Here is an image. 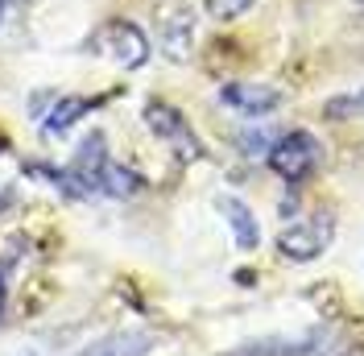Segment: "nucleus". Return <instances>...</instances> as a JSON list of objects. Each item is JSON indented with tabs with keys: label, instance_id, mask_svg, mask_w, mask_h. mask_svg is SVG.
<instances>
[{
	"label": "nucleus",
	"instance_id": "obj_1",
	"mask_svg": "<svg viewBox=\"0 0 364 356\" xmlns=\"http://www.w3.org/2000/svg\"><path fill=\"white\" fill-rule=\"evenodd\" d=\"M54 182L67 191V195H79V199H91V195H104V199H133L136 191L145 187L141 174H133L129 166H120L108 157V145H104V137L91 133L83 145H79V154L70 162L67 170H58Z\"/></svg>",
	"mask_w": 364,
	"mask_h": 356
},
{
	"label": "nucleus",
	"instance_id": "obj_2",
	"mask_svg": "<svg viewBox=\"0 0 364 356\" xmlns=\"http://www.w3.org/2000/svg\"><path fill=\"white\" fill-rule=\"evenodd\" d=\"M87 50H95L100 58H112V63H120L129 70L149 63V38L133 21H124V17H112V21L100 25L87 38Z\"/></svg>",
	"mask_w": 364,
	"mask_h": 356
},
{
	"label": "nucleus",
	"instance_id": "obj_3",
	"mask_svg": "<svg viewBox=\"0 0 364 356\" xmlns=\"http://www.w3.org/2000/svg\"><path fill=\"white\" fill-rule=\"evenodd\" d=\"M265 162H269L273 174H282L286 182H302V178H311L318 170L323 145H318L306 129H290V133H282L273 141V150H269Z\"/></svg>",
	"mask_w": 364,
	"mask_h": 356
},
{
	"label": "nucleus",
	"instance_id": "obj_4",
	"mask_svg": "<svg viewBox=\"0 0 364 356\" xmlns=\"http://www.w3.org/2000/svg\"><path fill=\"white\" fill-rule=\"evenodd\" d=\"M331 241H336V216H331L327 207H318L306 220L290 224V228L277 236V248H282L290 261H315V257L327 253Z\"/></svg>",
	"mask_w": 364,
	"mask_h": 356
},
{
	"label": "nucleus",
	"instance_id": "obj_5",
	"mask_svg": "<svg viewBox=\"0 0 364 356\" xmlns=\"http://www.w3.org/2000/svg\"><path fill=\"white\" fill-rule=\"evenodd\" d=\"M145 125H149V129H154V133H158L161 141L182 157V162H199V157H203L199 137L191 133V125H186V116H182L178 108H170V104L154 100V104H145Z\"/></svg>",
	"mask_w": 364,
	"mask_h": 356
},
{
	"label": "nucleus",
	"instance_id": "obj_6",
	"mask_svg": "<svg viewBox=\"0 0 364 356\" xmlns=\"http://www.w3.org/2000/svg\"><path fill=\"white\" fill-rule=\"evenodd\" d=\"M33 108H38V120H42V133L54 137V133H67L75 120H83L95 108V100H87V95H46Z\"/></svg>",
	"mask_w": 364,
	"mask_h": 356
},
{
	"label": "nucleus",
	"instance_id": "obj_7",
	"mask_svg": "<svg viewBox=\"0 0 364 356\" xmlns=\"http://www.w3.org/2000/svg\"><path fill=\"white\" fill-rule=\"evenodd\" d=\"M220 100H224L228 108L245 112V116H269L282 104V91L269 88V83H224Z\"/></svg>",
	"mask_w": 364,
	"mask_h": 356
},
{
	"label": "nucleus",
	"instance_id": "obj_8",
	"mask_svg": "<svg viewBox=\"0 0 364 356\" xmlns=\"http://www.w3.org/2000/svg\"><path fill=\"white\" fill-rule=\"evenodd\" d=\"M154 344L158 340L149 332H116V335H104V340L87 344L83 352H75V356H149Z\"/></svg>",
	"mask_w": 364,
	"mask_h": 356
},
{
	"label": "nucleus",
	"instance_id": "obj_9",
	"mask_svg": "<svg viewBox=\"0 0 364 356\" xmlns=\"http://www.w3.org/2000/svg\"><path fill=\"white\" fill-rule=\"evenodd\" d=\"M191 42H195V17H191V9H174L161 25V50L174 63H182V58H191Z\"/></svg>",
	"mask_w": 364,
	"mask_h": 356
},
{
	"label": "nucleus",
	"instance_id": "obj_10",
	"mask_svg": "<svg viewBox=\"0 0 364 356\" xmlns=\"http://www.w3.org/2000/svg\"><path fill=\"white\" fill-rule=\"evenodd\" d=\"M220 211H224L228 228H232V236H236V248L252 253V248L261 245V228H257V220H252L249 203H240V199H232V195H224V199H220Z\"/></svg>",
	"mask_w": 364,
	"mask_h": 356
},
{
	"label": "nucleus",
	"instance_id": "obj_11",
	"mask_svg": "<svg viewBox=\"0 0 364 356\" xmlns=\"http://www.w3.org/2000/svg\"><path fill=\"white\" fill-rule=\"evenodd\" d=\"M323 116H327V120H352V116H364V88L348 91V95H340V100H327V104H323Z\"/></svg>",
	"mask_w": 364,
	"mask_h": 356
},
{
	"label": "nucleus",
	"instance_id": "obj_12",
	"mask_svg": "<svg viewBox=\"0 0 364 356\" xmlns=\"http://www.w3.org/2000/svg\"><path fill=\"white\" fill-rule=\"evenodd\" d=\"M249 4H252V0H203V9L215 17V21H236Z\"/></svg>",
	"mask_w": 364,
	"mask_h": 356
},
{
	"label": "nucleus",
	"instance_id": "obj_13",
	"mask_svg": "<svg viewBox=\"0 0 364 356\" xmlns=\"http://www.w3.org/2000/svg\"><path fill=\"white\" fill-rule=\"evenodd\" d=\"M240 150H245L249 157H269L273 137L265 133V129H249V133H240Z\"/></svg>",
	"mask_w": 364,
	"mask_h": 356
},
{
	"label": "nucleus",
	"instance_id": "obj_14",
	"mask_svg": "<svg viewBox=\"0 0 364 356\" xmlns=\"http://www.w3.org/2000/svg\"><path fill=\"white\" fill-rule=\"evenodd\" d=\"M4 298H9V278H4V266H0V315H4Z\"/></svg>",
	"mask_w": 364,
	"mask_h": 356
},
{
	"label": "nucleus",
	"instance_id": "obj_15",
	"mask_svg": "<svg viewBox=\"0 0 364 356\" xmlns=\"http://www.w3.org/2000/svg\"><path fill=\"white\" fill-rule=\"evenodd\" d=\"M4 150H9V141H4V137H0V154H4Z\"/></svg>",
	"mask_w": 364,
	"mask_h": 356
},
{
	"label": "nucleus",
	"instance_id": "obj_16",
	"mask_svg": "<svg viewBox=\"0 0 364 356\" xmlns=\"http://www.w3.org/2000/svg\"><path fill=\"white\" fill-rule=\"evenodd\" d=\"M4 4H13V0H4Z\"/></svg>",
	"mask_w": 364,
	"mask_h": 356
},
{
	"label": "nucleus",
	"instance_id": "obj_17",
	"mask_svg": "<svg viewBox=\"0 0 364 356\" xmlns=\"http://www.w3.org/2000/svg\"><path fill=\"white\" fill-rule=\"evenodd\" d=\"M360 4H364V0H360Z\"/></svg>",
	"mask_w": 364,
	"mask_h": 356
}]
</instances>
